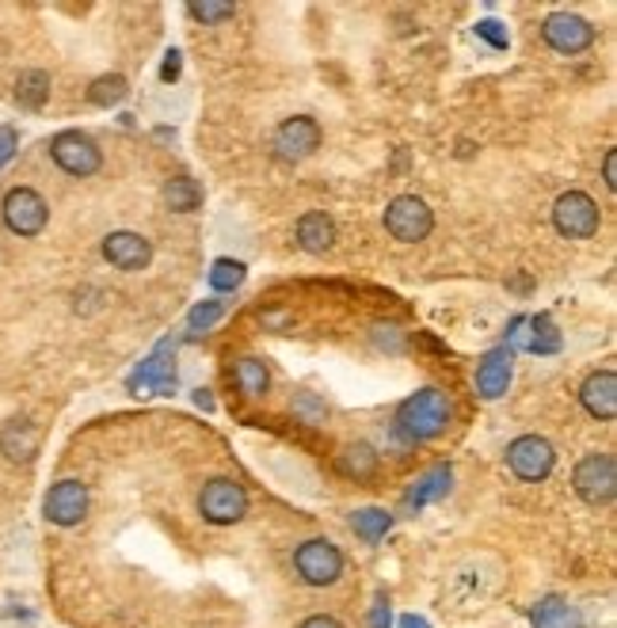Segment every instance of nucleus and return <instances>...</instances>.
Segmentation results:
<instances>
[{
	"instance_id": "22",
	"label": "nucleus",
	"mask_w": 617,
	"mask_h": 628,
	"mask_svg": "<svg viewBox=\"0 0 617 628\" xmlns=\"http://www.w3.org/2000/svg\"><path fill=\"white\" fill-rule=\"evenodd\" d=\"M351 526H355V534L362 537V541H382L385 534H389V526H393V514L389 511H377V507H367V511H355L351 514Z\"/></svg>"
},
{
	"instance_id": "18",
	"label": "nucleus",
	"mask_w": 617,
	"mask_h": 628,
	"mask_svg": "<svg viewBox=\"0 0 617 628\" xmlns=\"http://www.w3.org/2000/svg\"><path fill=\"white\" fill-rule=\"evenodd\" d=\"M297 244L305 252H313V256H324V252L336 244V221L324 214V209H313V214H305L297 221Z\"/></svg>"
},
{
	"instance_id": "24",
	"label": "nucleus",
	"mask_w": 617,
	"mask_h": 628,
	"mask_svg": "<svg viewBox=\"0 0 617 628\" xmlns=\"http://www.w3.org/2000/svg\"><path fill=\"white\" fill-rule=\"evenodd\" d=\"M236 385H241L244 396H263L267 385H271V373L259 358H241L236 362Z\"/></svg>"
},
{
	"instance_id": "31",
	"label": "nucleus",
	"mask_w": 617,
	"mask_h": 628,
	"mask_svg": "<svg viewBox=\"0 0 617 628\" xmlns=\"http://www.w3.org/2000/svg\"><path fill=\"white\" fill-rule=\"evenodd\" d=\"M477 35H480L485 42H492L496 50H507V31H503V24H496V20H480Z\"/></svg>"
},
{
	"instance_id": "26",
	"label": "nucleus",
	"mask_w": 617,
	"mask_h": 628,
	"mask_svg": "<svg viewBox=\"0 0 617 628\" xmlns=\"http://www.w3.org/2000/svg\"><path fill=\"white\" fill-rule=\"evenodd\" d=\"M530 328H534V335L526 339V347L538 350V355H556V350H561V332H556L553 317L541 312V317L530 320Z\"/></svg>"
},
{
	"instance_id": "20",
	"label": "nucleus",
	"mask_w": 617,
	"mask_h": 628,
	"mask_svg": "<svg viewBox=\"0 0 617 628\" xmlns=\"http://www.w3.org/2000/svg\"><path fill=\"white\" fill-rule=\"evenodd\" d=\"M450 480H453V469L450 465H435L430 473H423L420 480H415V488L408 491V507H427L435 503V499H442L446 491H450Z\"/></svg>"
},
{
	"instance_id": "27",
	"label": "nucleus",
	"mask_w": 617,
	"mask_h": 628,
	"mask_svg": "<svg viewBox=\"0 0 617 628\" xmlns=\"http://www.w3.org/2000/svg\"><path fill=\"white\" fill-rule=\"evenodd\" d=\"M339 469H344L347 476H370L377 469V453L370 450V446H351V450L344 453V458H339Z\"/></svg>"
},
{
	"instance_id": "21",
	"label": "nucleus",
	"mask_w": 617,
	"mask_h": 628,
	"mask_svg": "<svg viewBox=\"0 0 617 628\" xmlns=\"http://www.w3.org/2000/svg\"><path fill=\"white\" fill-rule=\"evenodd\" d=\"M16 100H20V107H27V111L47 107V100H50V73H42V69L20 73V80H16Z\"/></svg>"
},
{
	"instance_id": "30",
	"label": "nucleus",
	"mask_w": 617,
	"mask_h": 628,
	"mask_svg": "<svg viewBox=\"0 0 617 628\" xmlns=\"http://www.w3.org/2000/svg\"><path fill=\"white\" fill-rule=\"evenodd\" d=\"M191 20H198V24H226V20L236 16L233 4H210V0H203V4H191Z\"/></svg>"
},
{
	"instance_id": "19",
	"label": "nucleus",
	"mask_w": 617,
	"mask_h": 628,
	"mask_svg": "<svg viewBox=\"0 0 617 628\" xmlns=\"http://www.w3.org/2000/svg\"><path fill=\"white\" fill-rule=\"evenodd\" d=\"M530 620H534V628H583V617H579L576 605H568L556 594L541 598V602L534 605Z\"/></svg>"
},
{
	"instance_id": "6",
	"label": "nucleus",
	"mask_w": 617,
	"mask_h": 628,
	"mask_svg": "<svg viewBox=\"0 0 617 628\" xmlns=\"http://www.w3.org/2000/svg\"><path fill=\"white\" fill-rule=\"evenodd\" d=\"M50 156L57 161V168L69 171V176H80V179L95 176V171H100V164H103L95 141L88 138V133H80V130L57 133V138L50 141Z\"/></svg>"
},
{
	"instance_id": "8",
	"label": "nucleus",
	"mask_w": 617,
	"mask_h": 628,
	"mask_svg": "<svg viewBox=\"0 0 617 628\" xmlns=\"http://www.w3.org/2000/svg\"><path fill=\"white\" fill-rule=\"evenodd\" d=\"M553 461H556L553 446L538 435H523L507 446V465L518 480H530V484L545 480V476L553 473Z\"/></svg>"
},
{
	"instance_id": "36",
	"label": "nucleus",
	"mask_w": 617,
	"mask_h": 628,
	"mask_svg": "<svg viewBox=\"0 0 617 628\" xmlns=\"http://www.w3.org/2000/svg\"><path fill=\"white\" fill-rule=\"evenodd\" d=\"M160 77H165V80H176V77H180V54H176V50H172V54H168V62H165V69H160Z\"/></svg>"
},
{
	"instance_id": "35",
	"label": "nucleus",
	"mask_w": 617,
	"mask_h": 628,
	"mask_svg": "<svg viewBox=\"0 0 617 628\" xmlns=\"http://www.w3.org/2000/svg\"><path fill=\"white\" fill-rule=\"evenodd\" d=\"M301 628H344L336 617H324V613H317V617H309V620H301Z\"/></svg>"
},
{
	"instance_id": "10",
	"label": "nucleus",
	"mask_w": 617,
	"mask_h": 628,
	"mask_svg": "<svg viewBox=\"0 0 617 628\" xmlns=\"http://www.w3.org/2000/svg\"><path fill=\"white\" fill-rule=\"evenodd\" d=\"M541 35H545V42L556 54H583L594 42V27L583 16H571V12H553L541 24Z\"/></svg>"
},
{
	"instance_id": "28",
	"label": "nucleus",
	"mask_w": 617,
	"mask_h": 628,
	"mask_svg": "<svg viewBox=\"0 0 617 628\" xmlns=\"http://www.w3.org/2000/svg\"><path fill=\"white\" fill-rule=\"evenodd\" d=\"M244 282V264H236V259H218L210 271V286L221 290V294H229V290H236Z\"/></svg>"
},
{
	"instance_id": "23",
	"label": "nucleus",
	"mask_w": 617,
	"mask_h": 628,
	"mask_svg": "<svg viewBox=\"0 0 617 628\" xmlns=\"http://www.w3.org/2000/svg\"><path fill=\"white\" fill-rule=\"evenodd\" d=\"M165 202H168V209H180V214H188V209H198V202H203V191H198L195 179L176 176V179H168V187H165Z\"/></svg>"
},
{
	"instance_id": "5",
	"label": "nucleus",
	"mask_w": 617,
	"mask_h": 628,
	"mask_svg": "<svg viewBox=\"0 0 617 628\" xmlns=\"http://www.w3.org/2000/svg\"><path fill=\"white\" fill-rule=\"evenodd\" d=\"M385 229H389L397 241L415 244V241H427V233L435 229V218H430V209L423 198L400 194V198H393L389 209H385Z\"/></svg>"
},
{
	"instance_id": "9",
	"label": "nucleus",
	"mask_w": 617,
	"mask_h": 628,
	"mask_svg": "<svg viewBox=\"0 0 617 628\" xmlns=\"http://www.w3.org/2000/svg\"><path fill=\"white\" fill-rule=\"evenodd\" d=\"M553 221L556 229H561L564 236H576V241H583V236H594L599 233V206H594L591 194L583 191H568L556 198L553 206Z\"/></svg>"
},
{
	"instance_id": "32",
	"label": "nucleus",
	"mask_w": 617,
	"mask_h": 628,
	"mask_svg": "<svg viewBox=\"0 0 617 628\" xmlns=\"http://www.w3.org/2000/svg\"><path fill=\"white\" fill-rule=\"evenodd\" d=\"M16 145H20V138H16V130L12 126H0V168L16 156Z\"/></svg>"
},
{
	"instance_id": "14",
	"label": "nucleus",
	"mask_w": 617,
	"mask_h": 628,
	"mask_svg": "<svg viewBox=\"0 0 617 628\" xmlns=\"http://www.w3.org/2000/svg\"><path fill=\"white\" fill-rule=\"evenodd\" d=\"M103 256H107V264L118 267V271H141V267H149V259H153V244L138 233H111L107 241H103Z\"/></svg>"
},
{
	"instance_id": "15",
	"label": "nucleus",
	"mask_w": 617,
	"mask_h": 628,
	"mask_svg": "<svg viewBox=\"0 0 617 628\" xmlns=\"http://www.w3.org/2000/svg\"><path fill=\"white\" fill-rule=\"evenodd\" d=\"M579 400L591 411L594 419H614L617 415V373L614 370H599L583 381L579 388Z\"/></svg>"
},
{
	"instance_id": "37",
	"label": "nucleus",
	"mask_w": 617,
	"mask_h": 628,
	"mask_svg": "<svg viewBox=\"0 0 617 628\" xmlns=\"http://www.w3.org/2000/svg\"><path fill=\"white\" fill-rule=\"evenodd\" d=\"M400 628H430L423 617H415V613H408V617H400Z\"/></svg>"
},
{
	"instance_id": "17",
	"label": "nucleus",
	"mask_w": 617,
	"mask_h": 628,
	"mask_svg": "<svg viewBox=\"0 0 617 628\" xmlns=\"http://www.w3.org/2000/svg\"><path fill=\"white\" fill-rule=\"evenodd\" d=\"M507 385H511V347L488 350L477 370V393L485 396V400H500V396L507 393Z\"/></svg>"
},
{
	"instance_id": "3",
	"label": "nucleus",
	"mask_w": 617,
	"mask_h": 628,
	"mask_svg": "<svg viewBox=\"0 0 617 628\" xmlns=\"http://www.w3.org/2000/svg\"><path fill=\"white\" fill-rule=\"evenodd\" d=\"M198 511L214 526H233V522H241L248 514V491L236 480H229V476H214L203 488V496H198Z\"/></svg>"
},
{
	"instance_id": "33",
	"label": "nucleus",
	"mask_w": 617,
	"mask_h": 628,
	"mask_svg": "<svg viewBox=\"0 0 617 628\" xmlns=\"http://www.w3.org/2000/svg\"><path fill=\"white\" fill-rule=\"evenodd\" d=\"M393 625V610H389V598H377L374 610H370V628H389Z\"/></svg>"
},
{
	"instance_id": "11",
	"label": "nucleus",
	"mask_w": 617,
	"mask_h": 628,
	"mask_svg": "<svg viewBox=\"0 0 617 628\" xmlns=\"http://www.w3.org/2000/svg\"><path fill=\"white\" fill-rule=\"evenodd\" d=\"M47 518L54 526H80L88 514V488L80 480H57L47 491V503H42Z\"/></svg>"
},
{
	"instance_id": "12",
	"label": "nucleus",
	"mask_w": 617,
	"mask_h": 628,
	"mask_svg": "<svg viewBox=\"0 0 617 628\" xmlns=\"http://www.w3.org/2000/svg\"><path fill=\"white\" fill-rule=\"evenodd\" d=\"M317 145H321V126L305 115L286 118V123L279 126V133H274V153H279L282 161H305Z\"/></svg>"
},
{
	"instance_id": "34",
	"label": "nucleus",
	"mask_w": 617,
	"mask_h": 628,
	"mask_svg": "<svg viewBox=\"0 0 617 628\" xmlns=\"http://www.w3.org/2000/svg\"><path fill=\"white\" fill-rule=\"evenodd\" d=\"M602 179H606L609 191H617V153H614V149H609L606 161H602Z\"/></svg>"
},
{
	"instance_id": "7",
	"label": "nucleus",
	"mask_w": 617,
	"mask_h": 628,
	"mask_svg": "<svg viewBox=\"0 0 617 628\" xmlns=\"http://www.w3.org/2000/svg\"><path fill=\"white\" fill-rule=\"evenodd\" d=\"M47 218H50L47 202L31 187H16V191L4 194V226L16 236H39L47 229Z\"/></svg>"
},
{
	"instance_id": "16",
	"label": "nucleus",
	"mask_w": 617,
	"mask_h": 628,
	"mask_svg": "<svg viewBox=\"0 0 617 628\" xmlns=\"http://www.w3.org/2000/svg\"><path fill=\"white\" fill-rule=\"evenodd\" d=\"M39 443L42 435L31 419H12V423H4V431H0V453L9 461H16V465L31 461L35 453H39Z\"/></svg>"
},
{
	"instance_id": "2",
	"label": "nucleus",
	"mask_w": 617,
	"mask_h": 628,
	"mask_svg": "<svg viewBox=\"0 0 617 628\" xmlns=\"http://www.w3.org/2000/svg\"><path fill=\"white\" fill-rule=\"evenodd\" d=\"M294 567L309 587H332L344 575V552L329 537H313L294 552Z\"/></svg>"
},
{
	"instance_id": "1",
	"label": "nucleus",
	"mask_w": 617,
	"mask_h": 628,
	"mask_svg": "<svg viewBox=\"0 0 617 628\" xmlns=\"http://www.w3.org/2000/svg\"><path fill=\"white\" fill-rule=\"evenodd\" d=\"M450 423V400L438 388H420L415 396H408L397 411V431L408 443H427L438 438Z\"/></svg>"
},
{
	"instance_id": "29",
	"label": "nucleus",
	"mask_w": 617,
	"mask_h": 628,
	"mask_svg": "<svg viewBox=\"0 0 617 628\" xmlns=\"http://www.w3.org/2000/svg\"><path fill=\"white\" fill-rule=\"evenodd\" d=\"M226 317V305L221 302H203V305H195V309L188 312V328H191V335H198V332H210L218 320Z\"/></svg>"
},
{
	"instance_id": "13",
	"label": "nucleus",
	"mask_w": 617,
	"mask_h": 628,
	"mask_svg": "<svg viewBox=\"0 0 617 628\" xmlns=\"http://www.w3.org/2000/svg\"><path fill=\"white\" fill-rule=\"evenodd\" d=\"M176 347L160 343L153 355L141 362V370L130 377V388H153V393H172L176 388Z\"/></svg>"
},
{
	"instance_id": "4",
	"label": "nucleus",
	"mask_w": 617,
	"mask_h": 628,
	"mask_svg": "<svg viewBox=\"0 0 617 628\" xmlns=\"http://www.w3.org/2000/svg\"><path fill=\"white\" fill-rule=\"evenodd\" d=\"M571 484H576L579 499L591 507H606L609 499L617 496V461L609 453H591L576 465L571 473Z\"/></svg>"
},
{
	"instance_id": "25",
	"label": "nucleus",
	"mask_w": 617,
	"mask_h": 628,
	"mask_svg": "<svg viewBox=\"0 0 617 628\" xmlns=\"http://www.w3.org/2000/svg\"><path fill=\"white\" fill-rule=\"evenodd\" d=\"M126 77H118V73H111V77H100L92 80V88H88V100L95 103V107H115V103L126 100Z\"/></svg>"
}]
</instances>
